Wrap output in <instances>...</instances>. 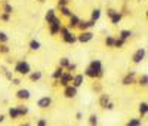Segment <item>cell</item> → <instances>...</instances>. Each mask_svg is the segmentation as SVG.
Instances as JSON below:
<instances>
[{
  "label": "cell",
  "mask_w": 148,
  "mask_h": 126,
  "mask_svg": "<svg viewBox=\"0 0 148 126\" xmlns=\"http://www.w3.org/2000/svg\"><path fill=\"white\" fill-rule=\"evenodd\" d=\"M59 12H61V15H62V17H67V18H70V17L73 15V12L68 9V6H62V8H59Z\"/></svg>",
  "instance_id": "25"
},
{
  "label": "cell",
  "mask_w": 148,
  "mask_h": 126,
  "mask_svg": "<svg viewBox=\"0 0 148 126\" xmlns=\"http://www.w3.org/2000/svg\"><path fill=\"white\" fill-rule=\"evenodd\" d=\"M147 104H148V103H147Z\"/></svg>",
  "instance_id": "47"
},
{
  "label": "cell",
  "mask_w": 148,
  "mask_h": 126,
  "mask_svg": "<svg viewBox=\"0 0 148 126\" xmlns=\"http://www.w3.org/2000/svg\"><path fill=\"white\" fill-rule=\"evenodd\" d=\"M84 77H90V79H99L104 76V67H102V62L99 59H93L89 67L84 70Z\"/></svg>",
  "instance_id": "1"
},
{
  "label": "cell",
  "mask_w": 148,
  "mask_h": 126,
  "mask_svg": "<svg viewBox=\"0 0 148 126\" xmlns=\"http://www.w3.org/2000/svg\"><path fill=\"white\" fill-rule=\"evenodd\" d=\"M125 43H126V42L119 37V39H116V42H114V46H113V48H116V49H121L123 46H125Z\"/></svg>",
  "instance_id": "30"
},
{
  "label": "cell",
  "mask_w": 148,
  "mask_h": 126,
  "mask_svg": "<svg viewBox=\"0 0 148 126\" xmlns=\"http://www.w3.org/2000/svg\"><path fill=\"white\" fill-rule=\"evenodd\" d=\"M5 77H6L8 80H12V79H14V73L9 71V70H6V71H5Z\"/></svg>",
  "instance_id": "37"
},
{
  "label": "cell",
  "mask_w": 148,
  "mask_h": 126,
  "mask_svg": "<svg viewBox=\"0 0 148 126\" xmlns=\"http://www.w3.org/2000/svg\"><path fill=\"white\" fill-rule=\"evenodd\" d=\"M14 71H15L16 74H19V76H28V74L31 73V65L28 64V61L21 59V61H18L16 64H15Z\"/></svg>",
  "instance_id": "2"
},
{
  "label": "cell",
  "mask_w": 148,
  "mask_h": 126,
  "mask_svg": "<svg viewBox=\"0 0 148 126\" xmlns=\"http://www.w3.org/2000/svg\"><path fill=\"white\" fill-rule=\"evenodd\" d=\"M110 101H111V99H110V95H108V94H101V95H99V99H98V103H99V105H101L102 108H105Z\"/></svg>",
  "instance_id": "14"
},
{
  "label": "cell",
  "mask_w": 148,
  "mask_h": 126,
  "mask_svg": "<svg viewBox=\"0 0 148 126\" xmlns=\"http://www.w3.org/2000/svg\"><path fill=\"white\" fill-rule=\"evenodd\" d=\"M147 56V49L145 48H139L135 50V54L132 55V62L133 64H141V62L145 59Z\"/></svg>",
  "instance_id": "3"
},
{
  "label": "cell",
  "mask_w": 148,
  "mask_h": 126,
  "mask_svg": "<svg viewBox=\"0 0 148 126\" xmlns=\"http://www.w3.org/2000/svg\"><path fill=\"white\" fill-rule=\"evenodd\" d=\"M52 105V98L51 96H42L39 101H37V107L42 108V110H46Z\"/></svg>",
  "instance_id": "9"
},
{
  "label": "cell",
  "mask_w": 148,
  "mask_h": 126,
  "mask_svg": "<svg viewBox=\"0 0 148 126\" xmlns=\"http://www.w3.org/2000/svg\"><path fill=\"white\" fill-rule=\"evenodd\" d=\"M16 107H18V111H19V116H21V117H22V116L25 117L28 113H30V108H28L27 105H16Z\"/></svg>",
  "instance_id": "24"
},
{
  "label": "cell",
  "mask_w": 148,
  "mask_h": 126,
  "mask_svg": "<svg viewBox=\"0 0 148 126\" xmlns=\"http://www.w3.org/2000/svg\"><path fill=\"white\" fill-rule=\"evenodd\" d=\"M10 82H12V85H14V86H19V85H21V80H19V79H15V77L12 79Z\"/></svg>",
  "instance_id": "41"
},
{
  "label": "cell",
  "mask_w": 148,
  "mask_h": 126,
  "mask_svg": "<svg viewBox=\"0 0 148 126\" xmlns=\"http://www.w3.org/2000/svg\"><path fill=\"white\" fill-rule=\"evenodd\" d=\"M121 19H123V14H121V12H119V10L110 18V21H111V24H113V25H119L121 22Z\"/></svg>",
  "instance_id": "15"
},
{
  "label": "cell",
  "mask_w": 148,
  "mask_h": 126,
  "mask_svg": "<svg viewBox=\"0 0 148 126\" xmlns=\"http://www.w3.org/2000/svg\"><path fill=\"white\" fill-rule=\"evenodd\" d=\"M65 70H67V71H76V70H77V64H76V62H70L68 67H67Z\"/></svg>",
  "instance_id": "34"
},
{
  "label": "cell",
  "mask_w": 148,
  "mask_h": 126,
  "mask_svg": "<svg viewBox=\"0 0 148 126\" xmlns=\"http://www.w3.org/2000/svg\"><path fill=\"white\" fill-rule=\"evenodd\" d=\"M68 3H70V0H58V8H62V6H68Z\"/></svg>",
  "instance_id": "36"
},
{
  "label": "cell",
  "mask_w": 148,
  "mask_h": 126,
  "mask_svg": "<svg viewBox=\"0 0 148 126\" xmlns=\"http://www.w3.org/2000/svg\"><path fill=\"white\" fill-rule=\"evenodd\" d=\"M28 48H30V50H33V52H37V50H40V48H42V43H40L39 40L33 39V40H30V43H28Z\"/></svg>",
  "instance_id": "17"
},
{
  "label": "cell",
  "mask_w": 148,
  "mask_h": 126,
  "mask_svg": "<svg viewBox=\"0 0 148 126\" xmlns=\"http://www.w3.org/2000/svg\"><path fill=\"white\" fill-rule=\"evenodd\" d=\"M2 12H6V14L12 15V12H14V6H12L10 3H8V2H5V3H3V9H2Z\"/></svg>",
  "instance_id": "26"
},
{
  "label": "cell",
  "mask_w": 148,
  "mask_h": 126,
  "mask_svg": "<svg viewBox=\"0 0 148 126\" xmlns=\"http://www.w3.org/2000/svg\"><path fill=\"white\" fill-rule=\"evenodd\" d=\"M92 39H93V33L89 31V30L80 31V33L77 34V42H80V43H89Z\"/></svg>",
  "instance_id": "6"
},
{
  "label": "cell",
  "mask_w": 148,
  "mask_h": 126,
  "mask_svg": "<svg viewBox=\"0 0 148 126\" xmlns=\"http://www.w3.org/2000/svg\"><path fill=\"white\" fill-rule=\"evenodd\" d=\"M116 12H117L116 9H107V17H108V18H111V17H113V15L116 14Z\"/></svg>",
  "instance_id": "39"
},
{
  "label": "cell",
  "mask_w": 148,
  "mask_h": 126,
  "mask_svg": "<svg viewBox=\"0 0 148 126\" xmlns=\"http://www.w3.org/2000/svg\"><path fill=\"white\" fill-rule=\"evenodd\" d=\"M73 73L71 71H64L62 73V76H61V77L58 79V83L62 86V87H65V86H68L71 82H73Z\"/></svg>",
  "instance_id": "7"
},
{
  "label": "cell",
  "mask_w": 148,
  "mask_h": 126,
  "mask_svg": "<svg viewBox=\"0 0 148 126\" xmlns=\"http://www.w3.org/2000/svg\"><path fill=\"white\" fill-rule=\"evenodd\" d=\"M82 117H83V113H82V111L76 113V120H82Z\"/></svg>",
  "instance_id": "42"
},
{
  "label": "cell",
  "mask_w": 148,
  "mask_h": 126,
  "mask_svg": "<svg viewBox=\"0 0 148 126\" xmlns=\"http://www.w3.org/2000/svg\"><path fill=\"white\" fill-rule=\"evenodd\" d=\"M9 42V36L3 31H0V45H3V43H8Z\"/></svg>",
  "instance_id": "31"
},
{
  "label": "cell",
  "mask_w": 148,
  "mask_h": 126,
  "mask_svg": "<svg viewBox=\"0 0 148 126\" xmlns=\"http://www.w3.org/2000/svg\"><path fill=\"white\" fill-rule=\"evenodd\" d=\"M99 18H101V9H93L92 10V14H90V19H93L95 22H98L99 21Z\"/></svg>",
  "instance_id": "22"
},
{
  "label": "cell",
  "mask_w": 148,
  "mask_h": 126,
  "mask_svg": "<svg viewBox=\"0 0 148 126\" xmlns=\"http://www.w3.org/2000/svg\"><path fill=\"white\" fill-rule=\"evenodd\" d=\"M114 107H116L114 103H111V101H110V103L107 104V107H105V110H110V111H111V110H114Z\"/></svg>",
  "instance_id": "40"
},
{
  "label": "cell",
  "mask_w": 148,
  "mask_h": 126,
  "mask_svg": "<svg viewBox=\"0 0 148 126\" xmlns=\"http://www.w3.org/2000/svg\"><path fill=\"white\" fill-rule=\"evenodd\" d=\"M55 17H56L55 9H49V10L46 12V15H45V19H46V22L49 24V22H52V21L55 19Z\"/></svg>",
  "instance_id": "19"
},
{
  "label": "cell",
  "mask_w": 148,
  "mask_h": 126,
  "mask_svg": "<svg viewBox=\"0 0 148 126\" xmlns=\"http://www.w3.org/2000/svg\"><path fill=\"white\" fill-rule=\"evenodd\" d=\"M70 62H71V59H70V58H67V56H64V58H61V59H59V67H62V68L65 70V68L68 67Z\"/></svg>",
  "instance_id": "28"
},
{
  "label": "cell",
  "mask_w": 148,
  "mask_h": 126,
  "mask_svg": "<svg viewBox=\"0 0 148 126\" xmlns=\"http://www.w3.org/2000/svg\"><path fill=\"white\" fill-rule=\"evenodd\" d=\"M9 52H10V49H9V46L6 43L0 45V54H9Z\"/></svg>",
  "instance_id": "32"
},
{
  "label": "cell",
  "mask_w": 148,
  "mask_h": 126,
  "mask_svg": "<svg viewBox=\"0 0 148 126\" xmlns=\"http://www.w3.org/2000/svg\"><path fill=\"white\" fill-rule=\"evenodd\" d=\"M5 122V114H0V123Z\"/></svg>",
  "instance_id": "43"
},
{
  "label": "cell",
  "mask_w": 148,
  "mask_h": 126,
  "mask_svg": "<svg viewBox=\"0 0 148 126\" xmlns=\"http://www.w3.org/2000/svg\"><path fill=\"white\" fill-rule=\"evenodd\" d=\"M145 15H147V18H148V9H147V12H145Z\"/></svg>",
  "instance_id": "45"
},
{
  "label": "cell",
  "mask_w": 148,
  "mask_h": 126,
  "mask_svg": "<svg viewBox=\"0 0 148 126\" xmlns=\"http://www.w3.org/2000/svg\"><path fill=\"white\" fill-rule=\"evenodd\" d=\"M28 77H30L31 82H39V80H42V77H43V73L39 71V70H36V71H31V73L28 74Z\"/></svg>",
  "instance_id": "13"
},
{
  "label": "cell",
  "mask_w": 148,
  "mask_h": 126,
  "mask_svg": "<svg viewBox=\"0 0 148 126\" xmlns=\"http://www.w3.org/2000/svg\"><path fill=\"white\" fill-rule=\"evenodd\" d=\"M46 2V0H39V3H45Z\"/></svg>",
  "instance_id": "44"
},
{
  "label": "cell",
  "mask_w": 148,
  "mask_h": 126,
  "mask_svg": "<svg viewBox=\"0 0 148 126\" xmlns=\"http://www.w3.org/2000/svg\"><path fill=\"white\" fill-rule=\"evenodd\" d=\"M138 111H139L141 117L147 116V114H148V104H147V103H141L139 107H138Z\"/></svg>",
  "instance_id": "20"
},
{
  "label": "cell",
  "mask_w": 148,
  "mask_h": 126,
  "mask_svg": "<svg viewBox=\"0 0 148 126\" xmlns=\"http://www.w3.org/2000/svg\"><path fill=\"white\" fill-rule=\"evenodd\" d=\"M89 125H98V116H96V114H90V117H89Z\"/></svg>",
  "instance_id": "35"
},
{
  "label": "cell",
  "mask_w": 148,
  "mask_h": 126,
  "mask_svg": "<svg viewBox=\"0 0 148 126\" xmlns=\"http://www.w3.org/2000/svg\"><path fill=\"white\" fill-rule=\"evenodd\" d=\"M8 114H9V117H10L12 120H16V119L21 117V116H19V111H18V107H10V108L8 110Z\"/></svg>",
  "instance_id": "16"
},
{
  "label": "cell",
  "mask_w": 148,
  "mask_h": 126,
  "mask_svg": "<svg viewBox=\"0 0 148 126\" xmlns=\"http://www.w3.org/2000/svg\"><path fill=\"white\" fill-rule=\"evenodd\" d=\"M47 25H49V33L52 36H56V34H59V30L62 27V22H61V19L58 17H55V19L52 22H49Z\"/></svg>",
  "instance_id": "4"
},
{
  "label": "cell",
  "mask_w": 148,
  "mask_h": 126,
  "mask_svg": "<svg viewBox=\"0 0 148 126\" xmlns=\"http://www.w3.org/2000/svg\"><path fill=\"white\" fill-rule=\"evenodd\" d=\"M139 2H141V0H139Z\"/></svg>",
  "instance_id": "46"
},
{
  "label": "cell",
  "mask_w": 148,
  "mask_h": 126,
  "mask_svg": "<svg viewBox=\"0 0 148 126\" xmlns=\"http://www.w3.org/2000/svg\"><path fill=\"white\" fill-rule=\"evenodd\" d=\"M83 82H84V74H74L71 85H74L76 87H80V86H83Z\"/></svg>",
  "instance_id": "11"
},
{
  "label": "cell",
  "mask_w": 148,
  "mask_h": 126,
  "mask_svg": "<svg viewBox=\"0 0 148 126\" xmlns=\"http://www.w3.org/2000/svg\"><path fill=\"white\" fill-rule=\"evenodd\" d=\"M36 125H37V126H46V125H47V120H45V119H39V120L36 122Z\"/></svg>",
  "instance_id": "38"
},
{
  "label": "cell",
  "mask_w": 148,
  "mask_h": 126,
  "mask_svg": "<svg viewBox=\"0 0 148 126\" xmlns=\"http://www.w3.org/2000/svg\"><path fill=\"white\" fill-rule=\"evenodd\" d=\"M15 95H16V98L21 99V101H27V99L31 98V92H30L28 89H25V87H21V89H18Z\"/></svg>",
  "instance_id": "10"
},
{
  "label": "cell",
  "mask_w": 148,
  "mask_h": 126,
  "mask_svg": "<svg viewBox=\"0 0 148 126\" xmlns=\"http://www.w3.org/2000/svg\"><path fill=\"white\" fill-rule=\"evenodd\" d=\"M77 94H79V87H76L74 85H68V86H65L64 87V96L65 98H68V99H73V98H76L77 96Z\"/></svg>",
  "instance_id": "5"
},
{
  "label": "cell",
  "mask_w": 148,
  "mask_h": 126,
  "mask_svg": "<svg viewBox=\"0 0 148 126\" xmlns=\"http://www.w3.org/2000/svg\"><path fill=\"white\" fill-rule=\"evenodd\" d=\"M80 21H82V19H80L77 15H74V14H73V15L68 18V27H70L71 30H73V28H77V25H79Z\"/></svg>",
  "instance_id": "12"
},
{
  "label": "cell",
  "mask_w": 148,
  "mask_h": 126,
  "mask_svg": "<svg viewBox=\"0 0 148 126\" xmlns=\"http://www.w3.org/2000/svg\"><path fill=\"white\" fill-rule=\"evenodd\" d=\"M114 42H116V37H114V36H107V37H105V45H107V48H113V46H114Z\"/></svg>",
  "instance_id": "27"
},
{
  "label": "cell",
  "mask_w": 148,
  "mask_h": 126,
  "mask_svg": "<svg viewBox=\"0 0 148 126\" xmlns=\"http://www.w3.org/2000/svg\"><path fill=\"white\" fill-rule=\"evenodd\" d=\"M132 36H133V31H132V30H121V31L119 33V37H120V39H123L125 42H127Z\"/></svg>",
  "instance_id": "18"
},
{
  "label": "cell",
  "mask_w": 148,
  "mask_h": 126,
  "mask_svg": "<svg viewBox=\"0 0 148 126\" xmlns=\"http://www.w3.org/2000/svg\"><path fill=\"white\" fill-rule=\"evenodd\" d=\"M138 85L142 87H148V74H142L138 79Z\"/></svg>",
  "instance_id": "21"
},
{
  "label": "cell",
  "mask_w": 148,
  "mask_h": 126,
  "mask_svg": "<svg viewBox=\"0 0 148 126\" xmlns=\"http://www.w3.org/2000/svg\"><path fill=\"white\" fill-rule=\"evenodd\" d=\"M62 73H64V68L62 67H58V68H55L53 70V73H52V79L53 80H58L61 76H62Z\"/></svg>",
  "instance_id": "23"
},
{
  "label": "cell",
  "mask_w": 148,
  "mask_h": 126,
  "mask_svg": "<svg viewBox=\"0 0 148 126\" xmlns=\"http://www.w3.org/2000/svg\"><path fill=\"white\" fill-rule=\"evenodd\" d=\"M139 125H142V120L141 119H136V117H133V119H130L127 122V126H139Z\"/></svg>",
  "instance_id": "29"
},
{
  "label": "cell",
  "mask_w": 148,
  "mask_h": 126,
  "mask_svg": "<svg viewBox=\"0 0 148 126\" xmlns=\"http://www.w3.org/2000/svg\"><path fill=\"white\" fill-rule=\"evenodd\" d=\"M135 76H136V73H135V71L127 73L125 77L121 79V85H123V86H132V85H135V83H136V80H135Z\"/></svg>",
  "instance_id": "8"
},
{
  "label": "cell",
  "mask_w": 148,
  "mask_h": 126,
  "mask_svg": "<svg viewBox=\"0 0 148 126\" xmlns=\"http://www.w3.org/2000/svg\"><path fill=\"white\" fill-rule=\"evenodd\" d=\"M9 19H10V15H9V14H6V12H2V14H0V21L8 22Z\"/></svg>",
  "instance_id": "33"
}]
</instances>
